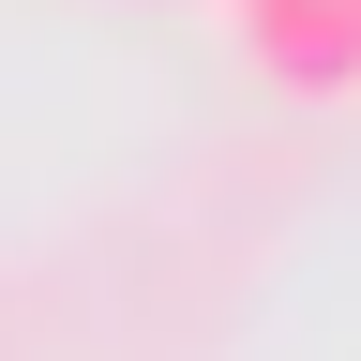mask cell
I'll return each mask as SVG.
<instances>
[{
    "instance_id": "1",
    "label": "cell",
    "mask_w": 361,
    "mask_h": 361,
    "mask_svg": "<svg viewBox=\"0 0 361 361\" xmlns=\"http://www.w3.org/2000/svg\"><path fill=\"white\" fill-rule=\"evenodd\" d=\"M241 45L286 90H361V16L346 0H241Z\"/></svg>"
},
{
    "instance_id": "2",
    "label": "cell",
    "mask_w": 361,
    "mask_h": 361,
    "mask_svg": "<svg viewBox=\"0 0 361 361\" xmlns=\"http://www.w3.org/2000/svg\"><path fill=\"white\" fill-rule=\"evenodd\" d=\"M346 16H361V0H346Z\"/></svg>"
}]
</instances>
